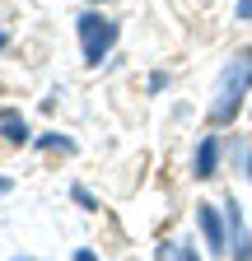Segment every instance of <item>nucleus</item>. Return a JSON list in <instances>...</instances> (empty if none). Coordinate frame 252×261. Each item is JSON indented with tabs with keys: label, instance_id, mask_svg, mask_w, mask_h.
<instances>
[{
	"label": "nucleus",
	"instance_id": "obj_1",
	"mask_svg": "<svg viewBox=\"0 0 252 261\" xmlns=\"http://www.w3.org/2000/svg\"><path fill=\"white\" fill-rule=\"evenodd\" d=\"M247 89H252V56L238 51V56L224 65L215 93H210V121H215V126H229V121L238 117V108H243V93H247Z\"/></svg>",
	"mask_w": 252,
	"mask_h": 261
},
{
	"label": "nucleus",
	"instance_id": "obj_2",
	"mask_svg": "<svg viewBox=\"0 0 252 261\" xmlns=\"http://www.w3.org/2000/svg\"><path fill=\"white\" fill-rule=\"evenodd\" d=\"M80 42H84V61L98 65L117 42V23L103 19V14H80Z\"/></svg>",
	"mask_w": 252,
	"mask_h": 261
},
{
	"label": "nucleus",
	"instance_id": "obj_3",
	"mask_svg": "<svg viewBox=\"0 0 252 261\" xmlns=\"http://www.w3.org/2000/svg\"><path fill=\"white\" fill-rule=\"evenodd\" d=\"M201 233L210 238V256H219L224 252V224H219V215H215V205H201Z\"/></svg>",
	"mask_w": 252,
	"mask_h": 261
},
{
	"label": "nucleus",
	"instance_id": "obj_4",
	"mask_svg": "<svg viewBox=\"0 0 252 261\" xmlns=\"http://www.w3.org/2000/svg\"><path fill=\"white\" fill-rule=\"evenodd\" d=\"M0 130H5V136H10L14 145H23V140H28V126H23V117H19V112H10V108L0 112Z\"/></svg>",
	"mask_w": 252,
	"mask_h": 261
},
{
	"label": "nucleus",
	"instance_id": "obj_5",
	"mask_svg": "<svg viewBox=\"0 0 252 261\" xmlns=\"http://www.w3.org/2000/svg\"><path fill=\"white\" fill-rule=\"evenodd\" d=\"M215 159H219V145H215V136H210V140H201V149H196V173H201V177L215 173Z\"/></svg>",
	"mask_w": 252,
	"mask_h": 261
},
{
	"label": "nucleus",
	"instance_id": "obj_6",
	"mask_svg": "<svg viewBox=\"0 0 252 261\" xmlns=\"http://www.w3.org/2000/svg\"><path fill=\"white\" fill-rule=\"evenodd\" d=\"M159 261H196V252L187 247V243H164L159 247Z\"/></svg>",
	"mask_w": 252,
	"mask_h": 261
},
{
	"label": "nucleus",
	"instance_id": "obj_7",
	"mask_svg": "<svg viewBox=\"0 0 252 261\" xmlns=\"http://www.w3.org/2000/svg\"><path fill=\"white\" fill-rule=\"evenodd\" d=\"M238 19H252V0H238Z\"/></svg>",
	"mask_w": 252,
	"mask_h": 261
},
{
	"label": "nucleus",
	"instance_id": "obj_8",
	"mask_svg": "<svg viewBox=\"0 0 252 261\" xmlns=\"http://www.w3.org/2000/svg\"><path fill=\"white\" fill-rule=\"evenodd\" d=\"M75 261H93V252H75Z\"/></svg>",
	"mask_w": 252,
	"mask_h": 261
},
{
	"label": "nucleus",
	"instance_id": "obj_9",
	"mask_svg": "<svg viewBox=\"0 0 252 261\" xmlns=\"http://www.w3.org/2000/svg\"><path fill=\"white\" fill-rule=\"evenodd\" d=\"M0 191H10V182H5V177H0Z\"/></svg>",
	"mask_w": 252,
	"mask_h": 261
},
{
	"label": "nucleus",
	"instance_id": "obj_10",
	"mask_svg": "<svg viewBox=\"0 0 252 261\" xmlns=\"http://www.w3.org/2000/svg\"><path fill=\"white\" fill-rule=\"evenodd\" d=\"M247 177H252V154H247Z\"/></svg>",
	"mask_w": 252,
	"mask_h": 261
},
{
	"label": "nucleus",
	"instance_id": "obj_11",
	"mask_svg": "<svg viewBox=\"0 0 252 261\" xmlns=\"http://www.w3.org/2000/svg\"><path fill=\"white\" fill-rule=\"evenodd\" d=\"M0 47H5V33H0Z\"/></svg>",
	"mask_w": 252,
	"mask_h": 261
}]
</instances>
